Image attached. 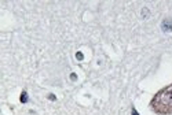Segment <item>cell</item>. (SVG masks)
Segmentation results:
<instances>
[{"label":"cell","mask_w":172,"mask_h":115,"mask_svg":"<svg viewBox=\"0 0 172 115\" xmlns=\"http://www.w3.org/2000/svg\"><path fill=\"white\" fill-rule=\"evenodd\" d=\"M150 108L157 115H172V84L161 89L151 99Z\"/></svg>","instance_id":"1"},{"label":"cell","mask_w":172,"mask_h":115,"mask_svg":"<svg viewBox=\"0 0 172 115\" xmlns=\"http://www.w3.org/2000/svg\"><path fill=\"white\" fill-rule=\"evenodd\" d=\"M161 29H163L164 33L172 32V19H171V18L163 19V22H161Z\"/></svg>","instance_id":"2"},{"label":"cell","mask_w":172,"mask_h":115,"mask_svg":"<svg viewBox=\"0 0 172 115\" xmlns=\"http://www.w3.org/2000/svg\"><path fill=\"white\" fill-rule=\"evenodd\" d=\"M19 101H21L22 104H26L29 101V96H28V92H26V90H22L21 96H19Z\"/></svg>","instance_id":"3"},{"label":"cell","mask_w":172,"mask_h":115,"mask_svg":"<svg viewBox=\"0 0 172 115\" xmlns=\"http://www.w3.org/2000/svg\"><path fill=\"white\" fill-rule=\"evenodd\" d=\"M76 59L80 60V62H81V60H84V53L80 52V51H77V52H76Z\"/></svg>","instance_id":"4"},{"label":"cell","mask_w":172,"mask_h":115,"mask_svg":"<svg viewBox=\"0 0 172 115\" xmlns=\"http://www.w3.org/2000/svg\"><path fill=\"white\" fill-rule=\"evenodd\" d=\"M48 100L55 101V100H56V96H55V94H52V93H50V94H48Z\"/></svg>","instance_id":"5"},{"label":"cell","mask_w":172,"mask_h":115,"mask_svg":"<svg viewBox=\"0 0 172 115\" xmlns=\"http://www.w3.org/2000/svg\"><path fill=\"white\" fill-rule=\"evenodd\" d=\"M70 80H72V81H76V80H77V74H76V73H72V74H70Z\"/></svg>","instance_id":"6"},{"label":"cell","mask_w":172,"mask_h":115,"mask_svg":"<svg viewBox=\"0 0 172 115\" xmlns=\"http://www.w3.org/2000/svg\"><path fill=\"white\" fill-rule=\"evenodd\" d=\"M131 115H139V112L135 110V107H132V110H131Z\"/></svg>","instance_id":"7"}]
</instances>
